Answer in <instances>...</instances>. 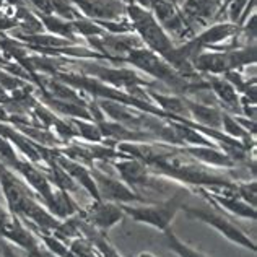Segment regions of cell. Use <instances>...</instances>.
<instances>
[{
  "label": "cell",
  "instance_id": "6da1fadb",
  "mask_svg": "<svg viewBox=\"0 0 257 257\" xmlns=\"http://www.w3.org/2000/svg\"><path fill=\"white\" fill-rule=\"evenodd\" d=\"M191 194L184 189V191H178L171 199H166L163 202H157L152 205H140V207H132L127 204H119L122 212L128 215L134 221L137 223H145L153 228L165 231L171 226V221L182 207H184V200L187 195Z\"/></svg>",
  "mask_w": 257,
  "mask_h": 257
},
{
  "label": "cell",
  "instance_id": "7a4b0ae2",
  "mask_svg": "<svg viewBox=\"0 0 257 257\" xmlns=\"http://www.w3.org/2000/svg\"><path fill=\"white\" fill-rule=\"evenodd\" d=\"M181 210H184L189 216H192V218H195V220L210 225L213 229L221 233L226 239H229L231 242H236L238 246L251 249L252 252H255V242L252 239H249L247 236L234 225V223H231V220L225 218V216H221L220 213L204 210V208H197V207H191V205H184Z\"/></svg>",
  "mask_w": 257,
  "mask_h": 257
},
{
  "label": "cell",
  "instance_id": "3957f363",
  "mask_svg": "<svg viewBox=\"0 0 257 257\" xmlns=\"http://www.w3.org/2000/svg\"><path fill=\"white\" fill-rule=\"evenodd\" d=\"M93 181L96 184L98 194L101 200L112 202V204H131V202H147L145 197H142L135 191H132L122 179H114L111 176L101 173L98 168H90Z\"/></svg>",
  "mask_w": 257,
  "mask_h": 257
},
{
  "label": "cell",
  "instance_id": "277c9868",
  "mask_svg": "<svg viewBox=\"0 0 257 257\" xmlns=\"http://www.w3.org/2000/svg\"><path fill=\"white\" fill-rule=\"evenodd\" d=\"M128 12H131L134 23L137 26V30L140 31V35L144 36L147 44L150 46L153 51L163 54V56H168L170 51H173V44L170 39L166 38L163 30L157 25L155 18L148 12L139 9V7H134V5L128 7Z\"/></svg>",
  "mask_w": 257,
  "mask_h": 257
},
{
  "label": "cell",
  "instance_id": "5b68a950",
  "mask_svg": "<svg viewBox=\"0 0 257 257\" xmlns=\"http://www.w3.org/2000/svg\"><path fill=\"white\" fill-rule=\"evenodd\" d=\"M122 208L119 204L112 202L96 200L94 204L88 208L85 213H82V218L90 223V226L98 231H107L114 225H117L122 218Z\"/></svg>",
  "mask_w": 257,
  "mask_h": 257
},
{
  "label": "cell",
  "instance_id": "8992f818",
  "mask_svg": "<svg viewBox=\"0 0 257 257\" xmlns=\"http://www.w3.org/2000/svg\"><path fill=\"white\" fill-rule=\"evenodd\" d=\"M199 191L205 195L208 200L215 202V204L221 205L225 210L231 212L233 215L236 216H241V218H251V220H255V207L249 205L247 202L241 200V199H236V195H221L220 194H207L204 189L199 187Z\"/></svg>",
  "mask_w": 257,
  "mask_h": 257
},
{
  "label": "cell",
  "instance_id": "52a82bcc",
  "mask_svg": "<svg viewBox=\"0 0 257 257\" xmlns=\"http://www.w3.org/2000/svg\"><path fill=\"white\" fill-rule=\"evenodd\" d=\"M186 152L192 157L204 161L205 165H215V166H233L234 160L226 153L213 150V147H192L186 148Z\"/></svg>",
  "mask_w": 257,
  "mask_h": 257
},
{
  "label": "cell",
  "instance_id": "ba28073f",
  "mask_svg": "<svg viewBox=\"0 0 257 257\" xmlns=\"http://www.w3.org/2000/svg\"><path fill=\"white\" fill-rule=\"evenodd\" d=\"M163 234H165V241H166L168 247H170L171 251H174L179 257H207V255H204L202 252H199V251H195V249H192L191 246L184 244V242H182V241L178 238V236H176V234L173 233L171 226L168 228V229H165Z\"/></svg>",
  "mask_w": 257,
  "mask_h": 257
},
{
  "label": "cell",
  "instance_id": "9c48e42d",
  "mask_svg": "<svg viewBox=\"0 0 257 257\" xmlns=\"http://www.w3.org/2000/svg\"><path fill=\"white\" fill-rule=\"evenodd\" d=\"M212 85H213V90L220 94V98L225 101L228 106L238 107V96H236V91L231 85L223 82V80H213Z\"/></svg>",
  "mask_w": 257,
  "mask_h": 257
},
{
  "label": "cell",
  "instance_id": "30bf717a",
  "mask_svg": "<svg viewBox=\"0 0 257 257\" xmlns=\"http://www.w3.org/2000/svg\"><path fill=\"white\" fill-rule=\"evenodd\" d=\"M247 4V0H236V2L231 5V20L233 22H236V20L239 18V15H241V10L244 9V5Z\"/></svg>",
  "mask_w": 257,
  "mask_h": 257
},
{
  "label": "cell",
  "instance_id": "8fae6325",
  "mask_svg": "<svg viewBox=\"0 0 257 257\" xmlns=\"http://www.w3.org/2000/svg\"><path fill=\"white\" fill-rule=\"evenodd\" d=\"M0 251H2V255L4 257H18L15 254V251H13L12 244H9V242H5L2 239H0Z\"/></svg>",
  "mask_w": 257,
  "mask_h": 257
},
{
  "label": "cell",
  "instance_id": "7c38bea8",
  "mask_svg": "<svg viewBox=\"0 0 257 257\" xmlns=\"http://www.w3.org/2000/svg\"><path fill=\"white\" fill-rule=\"evenodd\" d=\"M137 2H140L144 7H152L153 5V0H137Z\"/></svg>",
  "mask_w": 257,
  "mask_h": 257
},
{
  "label": "cell",
  "instance_id": "4fadbf2b",
  "mask_svg": "<svg viewBox=\"0 0 257 257\" xmlns=\"http://www.w3.org/2000/svg\"><path fill=\"white\" fill-rule=\"evenodd\" d=\"M139 257H155V255H153L152 252H142Z\"/></svg>",
  "mask_w": 257,
  "mask_h": 257
}]
</instances>
